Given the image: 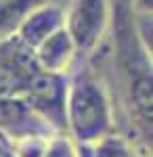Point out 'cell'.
Masks as SVG:
<instances>
[{
  "instance_id": "7a4b0ae2",
  "label": "cell",
  "mask_w": 153,
  "mask_h": 157,
  "mask_svg": "<svg viewBox=\"0 0 153 157\" xmlns=\"http://www.w3.org/2000/svg\"><path fill=\"white\" fill-rule=\"evenodd\" d=\"M116 44L126 105L134 117L136 132L151 145V52L141 44L132 21L126 17H120L118 21Z\"/></svg>"
},
{
  "instance_id": "52a82bcc",
  "label": "cell",
  "mask_w": 153,
  "mask_h": 157,
  "mask_svg": "<svg viewBox=\"0 0 153 157\" xmlns=\"http://www.w3.org/2000/svg\"><path fill=\"white\" fill-rule=\"evenodd\" d=\"M59 27H63V9L55 2L42 0L23 17L15 34L25 46L34 50L42 40H46Z\"/></svg>"
},
{
  "instance_id": "9c48e42d",
  "label": "cell",
  "mask_w": 153,
  "mask_h": 157,
  "mask_svg": "<svg viewBox=\"0 0 153 157\" xmlns=\"http://www.w3.org/2000/svg\"><path fill=\"white\" fill-rule=\"evenodd\" d=\"M84 149H90L88 157H145L128 136L116 132V130L103 136L101 140H96L94 145L84 147Z\"/></svg>"
},
{
  "instance_id": "30bf717a",
  "label": "cell",
  "mask_w": 153,
  "mask_h": 157,
  "mask_svg": "<svg viewBox=\"0 0 153 157\" xmlns=\"http://www.w3.org/2000/svg\"><path fill=\"white\" fill-rule=\"evenodd\" d=\"M42 0H0V40L13 36L23 17Z\"/></svg>"
},
{
  "instance_id": "4fadbf2b",
  "label": "cell",
  "mask_w": 153,
  "mask_h": 157,
  "mask_svg": "<svg viewBox=\"0 0 153 157\" xmlns=\"http://www.w3.org/2000/svg\"><path fill=\"white\" fill-rule=\"evenodd\" d=\"M0 157H17L15 155V147H13V140L9 136L0 132Z\"/></svg>"
},
{
  "instance_id": "5b68a950",
  "label": "cell",
  "mask_w": 153,
  "mask_h": 157,
  "mask_svg": "<svg viewBox=\"0 0 153 157\" xmlns=\"http://www.w3.org/2000/svg\"><path fill=\"white\" fill-rule=\"evenodd\" d=\"M69 73L40 71L36 73L23 97L27 103L57 130L65 132V98H67Z\"/></svg>"
},
{
  "instance_id": "ba28073f",
  "label": "cell",
  "mask_w": 153,
  "mask_h": 157,
  "mask_svg": "<svg viewBox=\"0 0 153 157\" xmlns=\"http://www.w3.org/2000/svg\"><path fill=\"white\" fill-rule=\"evenodd\" d=\"M76 57H78V50L73 46L69 34L65 32V27L53 32L46 40H42L34 48V59L42 71L69 73Z\"/></svg>"
},
{
  "instance_id": "8fae6325",
  "label": "cell",
  "mask_w": 153,
  "mask_h": 157,
  "mask_svg": "<svg viewBox=\"0 0 153 157\" xmlns=\"http://www.w3.org/2000/svg\"><path fill=\"white\" fill-rule=\"evenodd\" d=\"M42 157H82V149L67 132H53L46 138Z\"/></svg>"
},
{
  "instance_id": "277c9868",
  "label": "cell",
  "mask_w": 153,
  "mask_h": 157,
  "mask_svg": "<svg viewBox=\"0 0 153 157\" xmlns=\"http://www.w3.org/2000/svg\"><path fill=\"white\" fill-rule=\"evenodd\" d=\"M38 71L34 50L17 34L0 40V97H23Z\"/></svg>"
},
{
  "instance_id": "3957f363",
  "label": "cell",
  "mask_w": 153,
  "mask_h": 157,
  "mask_svg": "<svg viewBox=\"0 0 153 157\" xmlns=\"http://www.w3.org/2000/svg\"><path fill=\"white\" fill-rule=\"evenodd\" d=\"M109 23V0H69L67 9H63V27L69 34L78 55H90L99 48Z\"/></svg>"
},
{
  "instance_id": "7c38bea8",
  "label": "cell",
  "mask_w": 153,
  "mask_h": 157,
  "mask_svg": "<svg viewBox=\"0 0 153 157\" xmlns=\"http://www.w3.org/2000/svg\"><path fill=\"white\" fill-rule=\"evenodd\" d=\"M48 136H50V134H48ZM48 136H23V138L13 140L15 155L17 157H42Z\"/></svg>"
},
{
  "instance_id": "6da1fadb",
  "label": "cell",
  "mask_w": 153,
  "mask_h": 157,
  "mask_svg": "<svg viewBox=\"0 0 153 157\" xmlns=\"http://www.w3.org/2000/svg\"><path fill=\"white\" fill-rule=\"evenodd\" d=\"M113 130V103L101 75H96L92 69H80L69 75L65 98V132L84 149Z\"/></svg>"
},
{
  "instance_id": "8992f818",
  "label": "cell",
  "mask_w": 153,
  "mask_h": 157,
  "mask_svg": "<svg viewBox=\"0 0 153 157\" xmlns=\"http://www.w3.org/2000/svg\"><path fill=\"white\" fill-rule=\"evenodd\" d=\"M0 132L11 140L23 136H48L57 132L25 97H0Z\"/></svg>"
}]
</instances>
